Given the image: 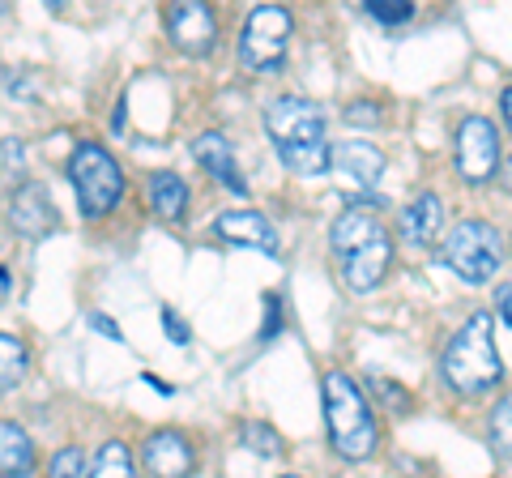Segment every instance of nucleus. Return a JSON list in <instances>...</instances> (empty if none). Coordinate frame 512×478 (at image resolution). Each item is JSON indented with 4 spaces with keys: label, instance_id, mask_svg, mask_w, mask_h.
I'll use <instances>...</instances> for the list:
<instances>
[{
    "label": "nucleus",
    "instance_id": "1",
    "mask_svg": "<svg viewBox=\"0 0 512 478\" xmlns=\"http://www.w3.org/2000/svg\"><path fill=\"white\" fill-rule=\"evenodd\" d=\"M440 368H444L448 389L461 397H478V393H491L500 385L504 363H500V350H495L491 312H474L470 321L448 338Z\"/></svg>",
    "mask_w": 512,
    "mask_h": 478
},
{
    "label": "nucleus",
    "instance_id": "2",
    "mask_svg": "<svg viewBox=\"0 0 512 478\" xmlns=\"http://www.w3.org/2000/svg\"><path fill=\"white\" fill-rule=\"evenodd\" d=\"M325 427H329V444L350 461H367L376 453V414L367 393L350 380L346 372H329L325 385Z\"/></svg>",
    "mask_w": 512,
    "mask_h": 478
},
{
    "label": "nucleus",
    "instance_id": "3",
    "mask_svg": "<svg viewBox=\"0 0 512 478\" xmlns=\"http://www.w3.org/2000/svg\"><path fill=\"white\" fill-rule=\"evenodd\" d=\"M440 257H444V265L453 269L461 282L483 286V282H491L495 274H500V261H504L500 231H495L491 222L466 218V222H457V227L444 235Z\"/></svg>",
    "mask_w": 512,
    "mask_h": 478
},
{
    "label": "nucleus",
    "instance_id": "4",
    "mask_svg": "<svg viewBox=\"0 0 512 478\" xmlns=\"http://www.w3.org/2000/svg\"><path fill=\"white\" fill-rule=\"evenodd\" d=\"M69 180H73V193L77 205H82V218H103L116 210V201L124 193V171L120 163L111 158L103 146L94 141H82L69 158Z\"/></svg>",
    "mask_w": 512,
    "mask_h": 478
},
{
    "label": "nucleus",
    "instance_id": "5",
    "mask_svg": "<svg viewBox=\"0 0 512 478\" xmlns=\"http://www.w3.org/2000/svg\"><path fill=\"white\" fill-rule=\"evenodd\" d=\"M291 30L295 22L282 5H256L244 18V30H239V60H244V69H256V73L278 69L286 56V43H291Z\"/></svg>",
    "mask_w": 512,
    "mask_h": 478
},
{
    "label": "nucleus",
    "instance_id": "6",
    "mask_svg": "<svg viewBox=\"0 0 512 478\" xmlns=\"http://www.w3.org/2000/svg\"><path fill=\"white\" fill-rule=\"evenodd\" d=\"M457 154V171L466 184H487L495 171H500V137H495V124L487 116H466L453 141Z\"/></svg>",
    "mask_w": 512,
    "mask_h": 478
},
{
    "label": "nucleus",
    "instance_id": "7",
    "mask_svg": "<svg viewBox=\"0 0 512 478\" xmlns=\"http://www.w3.org/2000/svg\"><path fill=\"white\" fill-rule=\"evenodd\" d=\"M265 129L274 146H299V141H325V111L312 99H278L265 111Z\"/></svg>",
    "mask_w": 512,
    "mask_h": 478
},
{
    "label": "nucleus",
    "instance_id": "8",
    "mask_svg": "<svg viewBox=\"0 0 512 478\" xmlns=\"http://www.w3.org/2000/svg\"><path fill=\"white\" fill-rule=\"evenodd\" d=\"M167 35L180 52L205 56L218 39V22H214L210 5H201V0H180V5L167 9Z\"/></svg>",
    "mask_w": 512,
    "mask_h": 478
},
{
    "label": "nucleus",
    "instance_id": "9",
    "mask_svg": "<svg viewBox=\"0 0 512 478\" xmlns=\"http://www.w3.org/2000/svg\"><path fill=\"white\" fill-rule=\"evenodd\" d=\"M141 466H146L154 478H188L192 466H197V449L184 432H154L141 449Z\"/></svg>",
    "mask_w": 512,
    "mask_h": 478
},
{
    "label": "nucleus",
    "instance_id": "10",
    "mask_svg": "<svg viewBox=\"0 0 512 478\" xmlns=\"http://www.w3.org/2000/svg\"><path fill=\"white\" fill-rule=\"evenodd\" d=\"M389 265H393V239L380 231L372 244H363L359 252H350L346 257V265H342L346 291H355V295L376 291V286L384 282V274H389Z\"/></svg>",
    "mask_w": 512,
    "mask_h": 478
},
{
    "label": "nucleus",
    "instance_id": "11",
    "mask_svg": "<svg viewBox=\"0 0 512 478\" xmlns=\"http://www.w3.org/2000/svg\"><path fill=\"white\" fill-rule=\"evenodd\" d=\"M9 222L22 239H43L56 231V205L43 184H22L9 201Z\"/></svg>",
    "mask_w": 512,
    "mask_h": 478
},
{
    "label": "nucleus",
    "instance_id": "12",
    "mask_svg": "<svg viewBox=\"0 0 512 478\" xmlns=\"http://www.w3.org/2000/svg\"><path fill=\"white\" fill-rule=\"evenodd\" d=\"M214 235L239 248H261L265 257H278V231L269 227L261 210H227L214 218Z\"/></svg>",
    "mask_w": 512,
    "mask_h": 478
},
{
    "label": "nucleus",
    "instance_id": "13",
    "mask_svg": "<svg viewBox=\"0 0 512 478\" xmlns=\"http://www.w3.org/2000/svg\"><path fill=\"white\" fill-rule=\"evenodd\" d=\"M192 158H197V163L210 171L218 184H227L231 193H248V180H244V171H239V163H235L231 141L222 133H201L197 141H192Z\"/></svg>",
    "mask_w": 512,
    "mask_h": 478
},
{
    "label": "nucleus",
    "instance_id": "14",
    "mask_svg": "<svg viewBox=\"0 0 512 478\" xmlns=\"http://www.w3.org/2000/svg\"><path fill=\"white\" fill-rule=\"evenodd\" d=\"M333 171L342 175L350 188H372L384 171V154L372 146V141H342L338 150H333Z\"/></svg>",
    "mask_w": 512,
    "mask_h": 478
},
{
    "label": "nucleus",
    "instance_id": "15",
    "mask_svg": "<svg viewBox=\"0 0 512 478\" xmlns=\"http://www.w3.org/2000/svg\"><path fill=\"white\" fill-rule=\"evenodd\" d=\"M440 227H444V205H440L436 193H419L402 210V218H397V231H402V239H406V244H414V248L436 244Z\"/></svg>",
    "mask_w": 512,
    "mask_h": 478
},
{
    "label": "nucleus",
    "instance_id": "16",
    "mask_svg": "<svg viewBox=\"0 0 512 478\" xmlns=\"http://www.w3.org/2000/svg\"><path fill=\"white\" fill-rule=\"evenodd\" d=\"M39 453L35 440L26 436V427L18 423H0V478H35Z\"/></svg>",
    "mask_w": 512,
    "mask_h": 478
},
{
    "label": "nucleus",
    "instance_id": "17",
    "mask_svg": "<svg viewBox=\"0 0 512 478\" xmlns=\"http://www.w3.org/2000/svg\"><path fill=\"white\" fill-rule=\"evenodd\" d=\"M380 235V227H376V218L363 210V205H350L346 214H338V222H333V231H329V244H333V252L346 261L350 252H359L363 244H372V239Z\"/></svg>",
    "mask_w": 512,
    "mask_h": 478
},
{
    "label": "nucleus",
    "instance_id": "18",
    "mask_svg": "<svg viewBox=\"0 0 512 478\" xmlns=\"http://www.w3.org/2000/svg\"><path fill=\"white\" fill-rule=\"evenodd\" d=\"M146 193H150V205L163 218H171V222L184 218V210H188V184L175 171H154L150 184H146Z\"/></svg>",
    "mask_w": 512,
    "mask_h": 478
},
{
    "label": "nucleus",
    "instance_id": "19",
    "mask_svg": "<svg viewBox=\"0 0 512 478\" xmlns=\"http://www.w3.org/2000/svg\"><path fill=\"white\" fill-rule=\"evenodd\" d=\"M278 158L295 175H325L333 167V146L329 141H299V146H278Z\"/></svg>",
    "mask_w": 512,
    "mask_h": 478
},
{
    "label": "nucleus",
    "instance_id": "20",
    "mask_svg": "<svg viewBox=\"0 0 512 478\" xmlns=\"http://www.w3.org/2000/svg\"><path fill=\"white\" fill-rule=\"evenodd\" d=\"M30 372V350L22 338H13V333H0V393L18 389Z\"/></svg>",
    "mask_w": 512,
    "mask_h": 478
},
{
    "label": "nucleus",
    "instance_id": "21",
    "mask_svg": "<svg viewBox=\"0 0 512 478\" xmlns=\"http://www.w3.org/2000/svg\"><path fill=\"white\" fill-rule=\"evenodd\" d=\"M86 478H137V461H133V453H128V444L107 440Z\"/></svg>",
    "mask_w": 512,
    "mask_h": 478
},
{
    "label": "nucleus",
    "instance_id": "22",
    "mask_svg": "<svg viewBox=\"0 0 512 478\" xmlns=\"http://www.w3.org/2000/svg\"><path fill=\"white\" fill-rule=\"evenodd\" d=\"M239 440H244V449H252V453H261V457H282L286 453V444H282V436L269 427L265 419H248L244 427H239Z\"/></svg>",
    "mask_w": 512,
    "mask_h": 478
},
{
    "label": "nucleus",
    "instance_id": "23",
    "mask_svg": "<svg viewBox=\"0 0 512 478\" xmlns=\"http://www.w3.org/2000/svg\"><path fill=\"white\" fill-rule=\"evenodd\" d=\"M487 436H491V449L512 457V393H504L491 410V423H487Z\"/></svg>",
    "mask_w": 512,
    "mask_h": 478
},
{
    "label": "nucleus",
    "instance_id": "24",
    "mask_svg": "<svg viewBox=\"0 0 512 478\" xmlns=\"http://www.w3.org/2000/svg\"><path fill=\"white\" fill-rule=\"evenodd\" d=\"M363 13L384 26H402L414 18V0H363Z\"/></svg>",
    "mask_w": 512,
    "mask_h": 478
},
{
    "label": "nucleus",
    "instance_id": "25",
    "mask_svg": "<svg viewBox=\"0 0 512 478\" xmlns=\"http://www.w3.org/2000/svg\"><path fill=\"white\" fill-rule=\"evenodd\" d=\"M86 449H77V444H69V449H60L52 457V478H86Z\"/></svg>",
    "mask_w": 512,
    "mask_h": 478
},
{
    "label": "nucleus",
    "instance_id": "26",
    "mask_svg": "<svg viewBox=\"0 0 512 478\" xmlns=\"http://www.w3.org/2000/svg\"><path fill=\"white\" fill-rule=\"evenodd\" d=\"M346 124H355V129H376V124H384V111L372 99H359V103L346 107Z\"/></svg>",
    "mask_w": 512,
    "mask_h": 478
},
{
    "label": "nucleus",
    "instance_id": "27",
    "mask_svg": "<svg viewBox=\"0 0 512 478\" xmlns=\"http://www.w3.org/2000/svg\"><path fill=\"white\" fill-rule=\"evenodd\" d=\"M372 389L384 397V402H389V406H397V410H410V393L402 389V385H389V380H372Z\"/></svg>",
    "mask_w": 512,
    "mask_h": 478
},
{
    "label": "nucleus",
    "instance_id": "28",
    "mask_svg": "<svg viewBox=\"0 0 512 478\" xmlns=\"http://www.w3.org/2000/svg\"><path fill=\"white\" fill-rule=\"evenodd\" d=\"M163 329H167V338H171L175 346H188V342H192V329H188L171 308H163Z\"/></svg>",
    "mask_w": 512,
    "mask_h": 478
},
{
    "label": "nucleus",
    "instance_id": "29",
    "mask_svg": "<svg viewBox=\"0 0 512 478\" xmlns=\"http://www.w3.org/2000/svg\"><path fill=\"white\" fill-rule=\"evenodd\" d=\"M265 308H269V316H265V333H261V338H274L278 325H282V316H278L282 299H278V295H265Z\"/></svg>",
    "mask_w": 512,
    "mask_h": 478
},
{
    "label": "nucleus",
    "instance_id": "30",
    "mask_svg": "<svg viewBox=\"0 0 512 478\" xmlns=\"http://www.w3.org/2000/svg\"><path fill=\"white\" fill-rule=\"evenodd\" d=\"M86 325H90L94 333H107V338H116V342H124V333H120V325H111V321H107V316H103V312H90V316H86Z\"/></svg>",
    "mask_w": 512,
    "mask_h": 478
},
{
    "label": "nucleus",
    "instance_id": "31",
    "mask_svg": "<svg viewBox=\"0 0 512 478\" xmlns=\"http://www.w3.org/2000/svg\"><path fill=\"white\" fill-rule=\"evenodd\" d=\"M495 308H500L504 325H512V282H504L500 291H495Z\"/></svg>",
    "mask_w": 512,
    "mask_h": 478
},
{
    "label": "nucleus",
    "instance_id": "32",
    "mask_svg": "<svg viewBox=\"0 0 512 478\" xmlns=\"http://www.w3.org/2000/svg\"><path fill=\"white\" fill-rule=\"evenodd\" d=\"M500 116H504V124L512 129V86H504V94H500Z\"/></svg>",
    "mask_w": 512,
    "mask_h": 478
},
{
    "label": "nucleus",
    "instance_id": "33",
    "mask_svg": "<svg viewBox=\"0 0 512 478\" xmlns=\"http://www.w3.org/2000/svg\"><path fill=\"white\" fill-rule=\"evenodd\" d=\"M500 184L512 193V158H504V163H500Z\"/></svg>",
    "mask_w": 512,
    "mask_h": 478
},
{
    "label": "nucleus",
    "instance_id": "34",
    "mask_svg": "<svg viewBox=\"0 0 512 478\" xmlns=\"http://www.w3.org/2000/svg\"><path fill=\"white\" fill-rule=\"evenodd\" d=\"M282 478H299V474H282Z\"/></svg>",
    "mask_w": 512,
    "mask_h": 478
}]
</instances>
